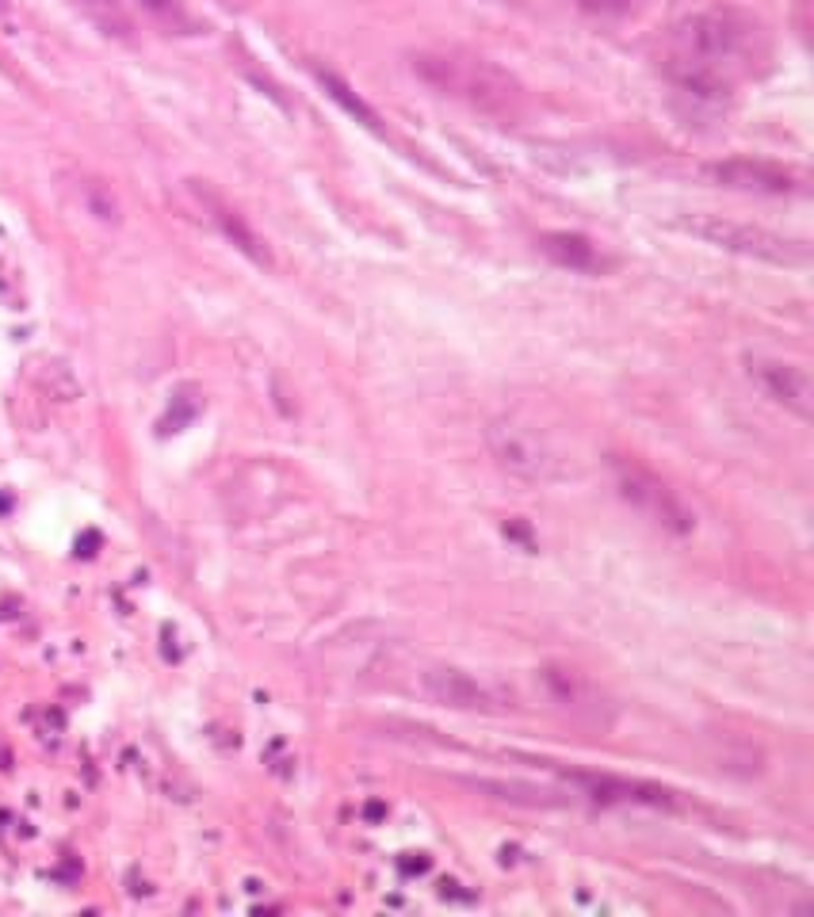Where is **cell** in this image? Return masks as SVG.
I'll return each instance as SVG.
<instances>
[{"label": "cell", "instance_id": "277c9868", "mask_svg": "<svg viewBox=\"0 0 814 917\" xmlns=\"http://www.w3.org/2000/svg\"><path fill=\"white\" fill-rule=\"evenodd\" d=\"M612 482H616L619 498L634 509L639 516H646L650 524H658L662 531L674 536H689L696 528L692 509L677 498V490H669V482H662L650 467H642L639 458L612 455Z\"/></svg>", "mask_w": 814, "mask_h": 917}, {"label": "cell", "instance_id": "7a4b0ae2", "mask_svg": "<svg viewBox=\"0 0 814 917\" xmlns=\"http://www.w3.org/2000/svg\"><path fill=\"white\" fill-rule=\"evenodd\" d=\"M414 73L440 96L462 100L490 119H517L525 111V88L502 65L459 50H421L409 58Z\"/></svg>", "mask_w": 814, "mask_h": 917}, {"label": "cell", "instance_id": "8fae6325", "mask_svg": "<svg viewBox=\"0 0 814 917\" xmlns=\"http://www.w3.org/2000/svg\"><path fill=\"white\" fill-rule=\"evenodd\" d=\"M540 249L547 253L558 268H570V272L601 276L612 268V257L601 249V245L589 242V237H581V234H566V230H558V234H543Z\"/></svg>", "mask_w": 814, "mask_h": 917}, {"label": "cell", "instance_id": "9c48e42d", "mask_svg": "<svg viewBox=\"0 0 814 917\" xmlns=\"http://www.w3.org/2000/svg\"><path fill=\"white\" fill-rule=\"evenodd\" d=\"M570 784H578L585 795L601 803H642V807H658V810H674L681 807L677 792L662 784H646V780H624V777H593V772H566Z\"/></svg>", "mask_w": 814, "mask_h": 917}, {"label": "cell", "instance_id": "30bf717a", "mask_svg": "<svg viewBox=\"0 0 814 917\" xmlns=\"http://www.w3.org/2000/svg\"><path fill=\"white\" fill-rule=\"evenodd\" d=\"M704 172L715 180V184L735 187V192L784 195V192H795L799 187V176L791 169H780V164H768V161H745V157H738V161H715V164H707Z\"/></svg>", "mask_w": 814, "mask_h": 917}, {"label": "cell", "instance_id": "5b68a950", "mask_svg": "<svg viewBox=\"0 0 814 917\" xmlns=\"http://www.w3.org/2000/svg\"><path fill=\"white\" fill-rule=\"evenodd\" d=\"M485 443L494 451L497 467L517 478H528V482H543V478H551L558 470L551 443L517 417H497L494 425L485 428Z\"/></svg>", "mask_w": 814, "mask_h": 917}, {"label": "cell", "instance_id": "ac0fdd59", "mask_svg": "<svg viewBox=\"0 0 814 917\" xmlns=\"http://www.w3.org/2000/svg\"><path fill=\"white\" fill-rule=\"evenodd\" d=\"M0 12H9V0H0Z\"/></svg>", "mask_w": 814, "mask_h": 917}, {"label": "cell", "instance_id": "3957f363", "mask_svg": "<svg viewBox=\"0 0 814 917\" xmlns=\"http://www.w3.org/2000/svg\"><path fill=\"white\" fill-rule=\"evenodd\" d=\"M681 225L692 237H700V242L715 245V249L738 253V257L765 260V265H784V268L806 265L803 245L773 234L765 225L738 222V218H723V215H689V218H681Z\"/></svg>", "mask_w": 814, "mask_h": 917}, {"label": "cell", "instance_id": "ba28073f", "mask_svg": "<svg viewBox=\"0 0 814 917\" xmlns=\"http://www.w3.org/2000/svg\"><path fill=\"white\" fill-rule=\"evenodd\" d=\"M188 192H192V199L199 203V210L207 215V222H211L242 257H249L252 265H260V268H272V253H268L264 237L245 222V215L234 207V203L222 199L207 180H188Z\"/></svg>", "mask_w": 814, "mask_h": 917}, {"label": "cell", "instance_id": "e0dca14e", "mask_svg": "<svg viewBox=\"0 0 814 917\" xmlns=\"http://www.w3.org/2000/svg\"><path fill=\"white\" fill-rule=\"evenodd\" d=\"M581 12H589V16H627V12L639 4V0H574Z\"/></svg>", "mask_w": 814, "mask_h": 917}, {"label": "cell", "instance_id": "7c38bea8", "mask_svg": "<svg viewBox=\"0 0 814 917\" xmlns=\"http://www.w3.org/2000/svg\"><path fill=\"white\" fill-rule=\"evenodd\" d=\"M77 9L85 12V20L96 27L100 35L115 42H131L134 39V20L123 9V0H77Z\"/></svg>", "mask_w": 814, "mask_h": 917}, {"label": "cell", "instance_id": "9a60e30c", "mask_svg": "<svg viewBox=\"0 0 814 917\" xmlns=\"http://www.w3.org/2000/svg\"><path fill=\"white\" fill-rule=\"evenodd\" d=\"M138 4L149 20H157V24L165 27V32H173V35H199L203 32L199 20L184 9L181 0H138Z\"/></svg>", "mask_w": 814, "mask_h": 917}, {"label": "cell", "instance_id": "52a82bcc", "mask_svg": "<svg viewBox=\"0 0 814 917\" xmlns=\"http://www.w3.org/2000/svg\"><path fill=\"white\" fill-rule=\"evenodd\" d=\"M745 375L768 402L784 405L799 420H814V379L806 367L773 356H745Z\"/></svg>", "mask_w": 814, "mask_h": 917}, {"label": "cell", "instance_id": "6da1fadb", "mask_svg": "<svg viewBox=\"0 0 814 917\" xmlns=\"http://www.w3.org/2000/svg\"><path fill=\"white\" fill-rule=\"evenodd\" d=\"M761 24L742 9H707L674 27L669 77L689 96L723 100L761 54Z\"/></svg>", "mask_w": 814, "mask_h": 917}, {"label": "cell", "instance_id": "4fadbf2b", "mask_svg": "<svg viewBox=\"0 0 814 917\" xmlns=\"http://www.w3.org/2000/svg\"><path fill=\"white\" fill-rule=\"evenodd\" d=\"M547 684L558 704H566V708H574V711L589 708L593 716H601V696H596V688L585 681V676L570 673V669H547Z\"/></svg>", "mask_w": 814, "mask_h": 917}, {"label": "cell", "instance_id": "2e32d148", "mask_svg": "<svg viewBox=\"0 0 814 917\" xmlns=\"http://www.w3.org/2000/svg\"><path fill=\"white\" fill-rule=\"evenodd\" d=\"M85 199H88V207H92V215L103 218V222H115V218H119L115 199H111V192L103 184H88L85 187Z\"/></svg>", "mask_w": 814, "mask_h": 917}, {"label": "cell", "instance_id": "8992f818", "mask_svg": "<svg viewBox=\"0 0 814 917\" xmlns=\"http://www.w3.org/2000/svg\"><path fill=\"white\" fill-rule=\"evenodd\" d=\"M421 693L440 708L455 711H505L513 708V693H505L502 684L482 681L462 669H429L421 673Z\"/></svg>", "mask_w": 814, "mask_h": 917}, {"label": "cell", "instance_id": "5bb4252c", "mask_svg": "<svg viewBox=\"0 0 814 917\" xmlns=\"http://www.w3.org/2000/svg\"><path fill=\"white\" fill-rule=\"evenodd\" d=\"M313 77H318V85L330 93V100H337L341 108L348 111V115L356 119V123H363L368 131H383V119L375 115V108H368V103L360 100V96L353 93V85H345V81L337 77L333 70H321V65H313Z\"/></svg>", "mask_w": 814, "mask_h": 917}]
</instances>
